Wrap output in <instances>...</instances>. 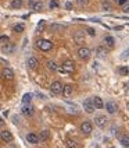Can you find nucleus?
Segmentation results:
<instances>
[{"label": "nucleus", "mask_w": 129, "mask_h": 148, "mask_svg": "<svg viewBox=\"0 0 129 148\" xmlns=\"http://www.w3.org/2000/svg\"><path fill=\"white\" fill-rule=\"evenodd\" d=\"M36 46L41 50H43V52H49V50L53 48V43L50 41H47V39H39V41L36 42Z\"/></svg>", "instance_id": "1"}, {"label": "nucleus", "mask_w": 129, "mask_h": 148, "mask_svg": "<svg viewBox=\"0 0 129 148\" xmlns=\"http://www.w3.org/2000/svg\"><path fill=\"white\" fill-rule=\"evenodd\" d=\"M63 91H64V85H63V84H61L60 81L51 82V87H50V92H51V94L58 95V94H61Z\"/></svg>", "instance_id": "2"}, {"label": "nucleus", "mask_w": 129, "mask_h": 148, "mask_svg": "<svg viewBox=\"0 0 129 148\" xmlns=\"http://www.w3.org/2000/svg\"><path fill=\"white\" fill-rule=\"evenodd\" d=\"M90 55H92V53H90V50H89L88 48H83V46H82V48L78 49V58L82 59V60H89V59H90Z\"/></svg>", "instance_id": "3"}, {"label": "nucleus", "mask_w": 129, "mask_h": 148, "mask_svg": "<svg viewBox=\"0 0 129 148\" xmlns=\"http://www.w3.org/2000/svg\"><path fill=\"white\" fill-rule=\"evenodd\" d=\"M83 108H85V110L88 112V113H93L95 112V103H93V99L90 98H86L83 101Z\"/></svg>", "instance_id": "4"}, {"label": "nucleus", "mask_w": 129, "mask_h": 148, "mask_svg": "<svg viewBox=\"0 0 129 148\" xmlns=\"http://www.w3.org/2000/svg\"><path fill=\"white\" fill-rule=\"evenodd\" d=\"M92 130H93V126H92V123L90 122H83V123L81 124V132L85 134V136H89L90 133H92Z\"/></svg>", "instance_id": "5"}, {"label": "nucleus", "mask_w": 129, "mask_h": 148, "mask_svg": "<svg viewBox=\"0 0 129 148\" xmlns=\"http://www.w3.org/2000/svg\"><path fill=\"white\" fill-rule=\"evenodd\" d=\"M95 123H96V126H99V127H104L105 124H107V116L104 115H99L95 117Z\"/></svg>", "instance_id": "6"}, {"label": "nucleus", "mask_w": 129, "mask_h": 148, "mask_svg": "<svg viewBox=\"0 0 129 148\" xmlns=\"http://www.w3.org/2000/svg\"><path fill=\"white\" fill-rule=\"evenodd\" d=\"M63 69H64L67 74L68 73H74V70H75V66H74V63L71 60H65L64 63H63Z\"/></svg>", "instance_id": "7"}, {"label": "nucleus", "mask_w": 129, "mask_h": 148, "mask_svg": "<svg viewBox=\"0 0 129 148\" xmlns=\"http://www.w3.org/2000/svg\"><path fill=\"white\" fill-rule=\"evenodd\" d=\"M26 141L28 143H31V144H38L41 138H39V136L38 134H35V133H29V134H26Z\"/></svg>", "instance_id": "8"}, {"label": "nucleus", "mask_w": 129, "mask_h": 148, "mask_svg": "<svg viewBox=\"0 0 129 148\" xmlns=\"http://www.w3.org/2000/svg\"><path fill=\"white\" fill-rule=\"evenodd\" d=\"M104 45L108 49H113L114 46H115V39H114L111 35H107V36H104Z\"/></svg>", "instance_id": "9"}, {"label": "nucleus", "mask_w": 129, "mask_h": 148, "mask_svg": "<svg viewBox=\"0 0 129 148\" xmlns=\"http://www.w3.org/2000/svg\"><path fill=\"white\" fill-rule=\"evenodd\" d=\"M21 113L24 116H28V117L32 116L33 115V108L31 106V103H29V105H24V106L21 108Z\"/></svg>", "instance_id": "10"}, {"label": "nucleus", "mask_w": 129, "mask_h": 148, "mask_svg": "<svg viewBox=\"0 0 129 148\" xmlns=\"http://www.w3.org/2000/svg\"><path fill=\"white\" fill-rule=\"evenodd\" d=\"M0 136H1V140L4 141V143H10V141H13V134L8 132V130H1Z\"/></svg>", "instance_id": "11"}, {"label": "nucleus", "mask_w": 129, "mask_h": 148, "mask_svg": "<svg viewBox=\"0 0 129 148\" xmlns=\"http://www.w3.org/2000/svg\"><path fill=\"white\" fill-rule=\"evenodd\" d=\"M1 74H3V77H4L6 80H13V78H14V71H13L11 69H3Z\"/></svg>", "instance_id": "12"}, {"label": "nucleus", "mask_w": 129, "mask_h": 148, "mask_svg": "<svg viewBox=\"0 0 129 148\" xmlns=\"http://www.w3.org/2000/svg\"><path fill=\"white\" fill-rule=\"evenodd\" d=\"M93 103H95L96 109H103L104 108V102L100 97H93Z\"/></svg>", "instance_id": "13"}, {"label": "nucleus", "mask_w": 129, "mask_h": 148, "mask_svg": "<svg viewBox=\"0 0 129 148\" xmlns=\"http://www.w3.org/2000/svg\"><path fill=\"white\" fill-rule=\"evenodd\" d=\"M105 109L108 113H115L117 112V103L115 102H107L105 103Z\"/></svg>", "instance_id": "14"}, {"label": "nucleus", "mask_w": 129, "mask_h": 148, "mask_svg": "<svg viewBox=\"0 0 129 148\" xmlns=\"http://www.w3.org/2000/svg\"><path fill=\"white\" fill-rule=\"evenodd\" d=\"M74 41L76 42V43H83V42H85V36H83V34L82 32H75L74 34Z\"/></svg>", "instance_id": "15"}, {"label": "nucleus", "mask_w": 129, "mask_h": 148, "mask_svg": "<svg viewBox=\"0 0 129 148\" xmlns=\"http://www.w3.org/2000/svg\"><path fill=\"white\" fill-rule=\"evenodd\" d=\"M38 64H39V60H38L36 58H29L28 59V67H29V69H36Z\"/></svg>", "instance_id": "16"}, {"label": "nucleus", "mask_w": 129, "mask_h": 148, "mask_svg": "<svg viewBox=\"0 0 129 148\" xmlns=\"http://www.w3.org/2000/svg\"><path fill=\"white\" fill-rule=\"evenodd\" d=\"M46 67H47V70H50V71H56V70H58L56 62H53V60H47V62H46Z\"/></svg>", "instance_id": "17"}, {"label": "nucleus", "mask_w": 129, "mask_h": 148, "mask_svg": "<svg viewBox=\"0 0 129 148\" xmlns=\"http://www.w3.org/2000/svg\"><path fill=\"white\" fill-rule=\"evenodd\" d=\"M72 91H74L72 85L67 84V85H64V91H63V95H64V97H70V95L72 94Z\"/></svg>", "instance_id": "18"}, {"label": "nucleus", "mask_w": 129, "mask_h": 148, "mask_svg": "<svg viewBox=\"0 0 129 148\" xmlns=\"http://www.w3.org/2000/svg\"><path fill=\"white\" fill-rule=\"evenodd\" d=\"M50 137V133H49V130H42L41 134H39V138H41V141H46Z\"/></svg>", "instance_id": "19"}, {"label": "nucleus", "mask_w": 129, "mask_h": 148, "mask_svg": "<svg viewBox=\"0 0 129 148\" xmlns=\"http://www.w3.org/2000/svg\"><path fill=\"white\" fill-rule=\"evenodd\" d=\"M31 101H32V94H25L24 97H22V103L24 105H29Z\"/></svg>", "instance_id": "20"}, {"label": "nucleus", "mask_w": 129, "mask_h": 148, "mask_svg": "<svg viewBox=\"0 0 129 148\" xmlns=\"http://www.w3.org/2000/svg\"><path fill=\"white\" fill-rule=\"evenodd\" d=\"M120 141H121V144L124 147H129V136H121L120 137Z\"/></svg>", "instance_id": "21"}, {"label": "nucleus", "mask_w": 129, "mask_h": 148, "mask_svg": "<svg viewBox=\"0 0 129 148\" xmlns=\"http://www.w3.org/2000/svg\"><path fill=\"white\" fill-rule=\"evenodd\" d=\"M67 145H68V148H78V143L75 140H72V138H67Z\"/></svg>", "instance_id": "22"}, {"label": "nucleus", "mask_w": 129, "mask_h": 148, "mask_svg": "<svg viewBox=\"0 0 129 148\" xmlns=\"http://www.w3.org/2000/svg\"><path fill=\"white\" fill-rule=\"evenodd\" d=\"M1 50H3V52H13V50H14V46L8 42L6 45H1Z\"/></svg>", "instance_id": "23"}, {"label": "nucleus", "mask_w": 129, "mask_h": 148, "mask_svg": "<svg viewBox=\"0 0 129 148\" xmlns=\"http://www.w3.org/2000/svg\"><path fill=\"white\" fill-rule=\"evenodd\" d=\"M22 6V0H13L11 1V8H21Z\"/></svg>", "instance_id": "24"}, {"label": "nucleus", "mask_w": 129, "mask_h": 148, "mask_svg": "<svg viewBox=\"0 0 129 148\" xmlns=\"http://www.w3.org/2000/svg\"><path fill=\"white\" fill-rule=\"evenodd\" d=\"M101 6H103V10H104V11H111V3H110V1L104 0V1L101 3Z\"/></svg>", "instance_id": "25"}, {"label": "nucleus", "mask_w": 129, "mask_h": 148, "mask_svg": "<svg viewBox=\"0 0 129 148\" xmlns=\"http://www.w3.org/2000/svg\"><path fill=\"white\" fill-rule=\"evenodd\" d=\"M96 53L100 56V58H104L105 56V50L104 48H101V46H99V48H96Z\"/></svg>", "instance_id": "26"}, {"label": "nucleus", "mask_w": 129, "mask_h": 148, "mask_svg": "<svg viewBox=\"0 0 129 148\" xmlns=\"http://www.w3.org/2000/svg\"><path fill=\"white\" fill-rule=\"evenodd\" d=\"M13 28H14V31H16V32H22L25 27H24V24H16Z\"/></svg>", "instance_id": "27"}, {"label": "nucleus", "mask_w": 129, "mask_h": 148, "mask_svg": "<svg viewBox=\"0 0 129 148\" xmlns=\"http://www.w3.org/2000/svg\"><path fill=\"white\" fill-rule=\"evenodd\" d=\"M118 71H120V74L121 75H126V74H129V69L128 67H125V66H122L118 69Z\"/></svg>", "instance_id": "28"}, {"label": "nucleus", "mask_w": 129, "mask_h": 148, "mask_svg": "<svg viewBox=\"0 0 129 148\" xmlns=\"http://www.w3.org/2000/svg\"><path fill=\"white\" fill-rule=\"evenodd\" d=\"M49 7L50 8H57L58 7V1H57V0H50V1H49Z\"/></svg>", "instance_id": "29"}, {"label": "nucleus", "mask_w": 129, "mask_h": 148, "mask_svg": "<svg viewBox=\"0 0 129 148\" xmlns=\"http://www.w3.org/2000/svg\"><path fill=\"white\" fill-rule=\"evenodd\" d=\"M128 58H129V48H126V49L121 53V59H128Z\"/></svg>", "instance_id": "30"}, {"label": "nucleus", "mask_w": 129, "mask_h": 148, "mask_svg": "<svg viewBox=\"0 0 129 148\" xmlns=\"http://www.w3.org/2000/svg\"><path fill=\"white\" fill-rule=\"evenodd\" d=\"M0 42H1V45H6V43H8V36H6V35H1Z\"/></svg>", "instance_id": "31"}, {"label": "nucleus", "mask_w": 129, "mask_h": 148, "mask_svg": "<svg viewBox=\"0 0 129 148\" xmlns=\"http://www.w3.org/2000/svg\"><path fill=\"white\" fill-rule=\"evenodd\" d=\"M33 10H35V11H39V10H42V1H38V3L35 4Z\"/></svg>", "instance_id": "32"}, {"label": "nucleus", "mask_w": 129, "mask_h": 148, "mask_svg": "<svg viewBox=\"0 0 129 148\" xmlns=\"http://www.w3.org/2000/svg\"><path fill=\"white\" fill-rule=\"evenodd\" d=\"M65 8L67 10H72V1H70V0L65 1Z\"/></svg>", "instance_id": "33"}, {"label": "nucleus", "mask_w": 129, "mask_h": 148, "mask_svg": "<svg viewBox=\"0 0 129 148\" xmlns=\"http://www.w3.org/2000/svg\"><path fill=\"white\" fill-rule=\"evenodd\" d=\"M36 3H38V0H29V1H28V6H29V7H35V4H36Z\"/></svg>", "instance_id": "34"}, {"label": "nucleus", "mask_w": 129, "mask_h": 148, "mask_svg": "<svg viewBox=\"0 0 129 148\" xmlns=\"http://www.w3.org/2000/svg\"><path fill=\"white\" fill-rule=\"evenodd\" d=\"M122 11H124V13H129V3L122 6Z\"/></svg>", "instance_id": "35"}, {"label": "nucleus", "mask_w": 129, "mask_h": 148, "mask_svg": "<svg viewBox=\"0 0 129 148\" xmlns=\"http://www.w3.org/2000/svg\"><path fill=\"white\" fill-rule=\"evenodd\" d=\"M88 34L89 35H92V36H95V35H96V32H95V29H93V28H88Z\"/></svg>", "instance_id": "36"}, {"label": "nucleus", "mask_w": 129, "mask_h": 148, "mask_svg": "<svg viewBox=\"0 0 129 148\" xmlns=\"http://www.w3.org/2000/svg\"><path fill=\"white\" fill-rule=\"evenodd\" d=\"M76 3H78V4H81V6H85V4L88 3V0H76Z\"/></svg>", "instance_id": "37"}, {"label": "nucleus", "mask_w": 129, "mask_h": 148, "mask_svg": "<svg viewBox=\"0 0 129 148\" xmlns=\"http://www.w3.org/2000/svg\"><path fill=\"white\" fill-rule=\"evenodd\" d=\"M125 3H126V0H120V3H118V4H121V6H124Z\"/></svg>", "instance_id": "38"}, {"label": "nucleus", "mask_w": 129, "mask_h": 148, "mask_svg": "<svg viewBox=\"0 0 129 148\" xmlns=\"http://www.w3.org/2000/svg\"><path fill=\"white\" fill-rule=\"evenodd\" d=\"M114 1H117V3H120V0H114Z\"/></svg>", "instance_id": "39"}]
</instances>
